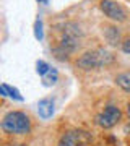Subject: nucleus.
<instances>
[{"label":"nucleus","mask_w":130,"mask_h":146,"mask_svg":"<svg viewBox=\"0 0 130 146\" xmlns=\"http://www.w3.org/2000/svg\"><path fill=\"white\" fill-rule=\"evenodd\" d=\"M89 141V136L85 133V131H68L60 138L59 141V146H85Z\"/></svg>","instance_id":"5"},{"label":"nucleus","mask_w":130,"mask_h":146,"mask_svg":"<svg viewBox=\"0 0 130 146\" xmlns=\"http://www.w3.org/2000/svg\"><path fill=\"white\" fill-rule=\"evenodd\" d=\"M127 114H129V120H130V106H129V109H127Z\"/></svg>","instance_id":"14"},{"label":"nucleus","mask_w":130,"mask_h":146,"mask_svg":"<svg viewBox=\"0 0 130 146\" xmlns=\"http://www.w3.org/2000/svg\"><path fill=\"white\" fill-rule=\"evenodd\" d=\"M57 78H59L57 70H55V68H51V70H49V73L42 76V83L46 84V86H52V84L57 83Z\"/></svg>","instance_id":"9"},{"label":"nucleus","mask_w":130,"mask_h":146,"mask_svg":"<svg viewBox=\"0 0 130 146\" xmlns=\"http://www.w3.org/2000/svg\"><path fill=\"white\" fill-rule=\"evenodd\" d=\"M122 49H124V52L130 54V39H127V41H124V44H122Z\"/></svg>","instance_id":"13"},{"label":"nucleus","mask_w":130,"mask_h":146,"mask_svg":"<svg viewBox=\"0 0 130 146\" xmlns=\"http://www.w3.org/2000/svg\"><path fill=\"white\" fill-rule=\"evenodd\" d=\"M49 70H51V65L47 62H44V60H37L36 63V72L41 75V76H44V75H47L49 73Z\"/></svg>","instance_id":"10"},{"label":"nucleus","mask_w":130,"mask_h":146,"mask_svg":"<svg viewBox=\"0 0 130 146\" xmlns=\"http://www.w3.org/2000/svg\"><path fill=\"white\" fill-rule=\"evenodd\" d=\"M37 112H39L41 119H51L52 114H54V101L49 99V98L41 99L37 104Z\"/></svg>","instance_id":"6"},{"label":"nucleus","mask_w":130,"mask_h":146,"mask_svg":"<svg viewBox=\"0 0 130 146\" xmlns=\"http://www.w3.org/2000/svg\"><path fill=\"white\" fill-rule=\"evenodd\" d=\"M18 146H25V145H18Z\"/></svg>","instance_id":"16"},{"label":"nucleus","mask_w":130,"mask_h":146,"mask_svg":"<svg viewBox=\"0 0 130 146\" xmlns=\"http://www.w3.org/2000/svg\"><path fill=\"white\" fill-rule=\"evenodd\" d=\"M37 2H47V0H37Z\"/></svg>","instance_id":"15"},{"label":"nucleus","mask_w":130,"mask_h":146,"mask_svg":"<svg viewBox=\"0 0 130 146\" xmlns=\"http://www.w3.org/2000/svg\"><path fill=\"white\" fill-rule=\"evenodd\" d=\"M106 36H107V41H109V42L115 44L117 39H119V33H117L115 28H107V29H106Z\"/></svg>","instance_id":"11"},{"label":"nucleus","mask_w":130,"mask_h":146,"mask_svg":"<svg viewBox=\"0 0 130 146\" xmlns=\"http://www.w3.org/2000/svg\"><path fill=\"white\" fill-rule=\"evenodd\" d=\"M115 81H117V84H119V86L124 89V91L130 93V72H125V73H120V75H117Z\"/></svg>","instance_id":"8"},{"label":"nucleus","mask_w":130,"mask_h":146,"mask_svg":"<svg viewBox=\"0 0 130 146\" xmlns=\"http://www.w3.org/2000/svg\"><path fill=\"white\" fill-rule=\"evenodd\" d=\"M34 36L39 41L42 39V21L41 20H36V23H34Z\"/></svg>","instance_id":"12"},{"label":"nucleus","mask_w":130,"mask_h":146,"mask_svg":"<svg viewBox=\"0 0 130 146\" xmlns=\"http://www.w3.org/2000/svg\"><path fill=\"white\" fill-rule=\"evenodd\" d=\"M122 117V112H120L119 107H115V106H107L106 109L98 115V122L99 127H103V128H112L114 125H117V122L120 120Z\"/></svg>","instance_id":"3"},{"label":"nucleus","mask_w":130,"mask_h":146,"mask_svg":"<svg viewBox=\"0 0 130 146\" xmlns=\"http://www.w3.org/2000/svg\"><path fill=\"white\" fill-rule=\"evenodd\" d=\"M101 10L104 11V15L114 21H124L127 18V11L120 3L114 2V0H103L101 2Z\"/></svg>","instance_id":"4"},{"label":"nucleus","mask_w":130,"mask_h":146,"mask_svg":"<svg viewBox=\"0 0 130 146\" xmlns=\"http://www.w3.org/2000/svg\"><path fill=\"white\" fill-rule=\"evenodd\" d=\"M2 130L10 135H26L31 130V120L25 112H10L2 120Z\"/></svg>","instance_id":"1"},{"label":"nucleus","mask_w":130,"mask_h":146,"mask_svg":"<svg viewBox=\"0 0 130 146\" xmlns=\"http://www.w3.org/2000/svg\"><path fill=\"white\" fill-rule=\"evenodd\" d=\"M0 93H2V96H8V98H11V99H15V101H23V96L20 94V91L16 88H13V86H8L7 83H2Z\"/></svg>","instance_id":"7"},{"label":"nucleus","mask_w":130,"mask_h":146,"mask_svg":"<svg viewBox=\"0 0 130 146\" xmlns=\"http://www.w3.org/2000/svg\"><path fill=\"white\" fill-rule=\"evenodd\" d=\"M112 62V55L106 50H91V52H86L85 55L78 58L77 65L80 68H85V70H91V68H99L104 67L107 63Z\"/></svg>","instance_id":"2"}]
</instances>
